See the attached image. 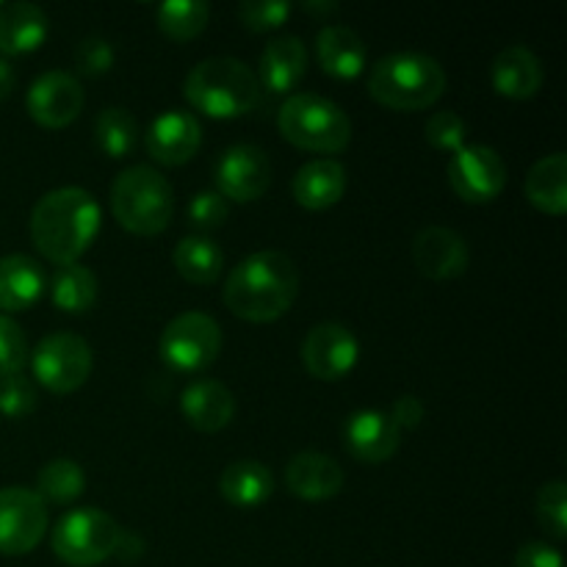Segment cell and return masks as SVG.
Segmentation results:
<instances>
[{
    "instance_id": "cell-1",
    "label": "cell",
    "mask_w": 567,
    "mask_h": 567,
    "mask_svg": "<svg viewBox=\"0 0 567 567\" xmlns=\"http://www.w3.org/2000/svg\"><path fill=\"white\" fill-rule=\"evenodd\" d=\"M299 297V269L286 252L264 249L244 258L227 275V310L249 324H271L293 308Z\"/></svg>"
},
{
    "instance_id": "cell-2",
    "label": "cell",
    "mask_w": 567,
    "mask_h": 567,
    "mask_svg": "<svg viewBox=\"0 0 567 567\" xmlns=\"http://www.w3.org/2000/svg\"><path fill=\"white\" fill-rule=\"evenodd\" d=\"M103 214L86 188L64 186L44 194L31 210V241L55 266L78 264L100 236Z\"/></svg>"
},
{
    "instance_id": "cell-3",
    "label": "cell",
    "mask_w": 567,
    "mask_h": 567,
    "mask_svg": "<svg viewBox=\"0 0 567 567\" xmlns=\"http://www.w3.org/2000/svg\"><path fill=\"white\" fill-rule=\"evenodd\" d=\"M446 92L441 61L426 53H391L369 72V94L391 111H424Z\"/></svg>"
},
{
    "instance_id": "cell-4",
    "label": "cell",
    "mask_w": 567,
    "mask_h": 567,
    "mask_svg": "<svg viewBox=\"0 0 567 567\" xmlns=\"http://www.w3.org/2000/svg\"><path fill=\"white\" fill-rule=\"evenodd\" d=\"M183 94L194 111L214 120L247 116L260 103V83L252 66L244 61L219 55L205 59L188 72Z\"/></svg>"
},
{
    "instance_id": "cell-5",
    "label": "cell",
    "mask_w": 567,
    "mask_h": 567,
    "mask_svg": "<svg viewBox=\"0 0 567 567\" xmlns=\"http://www.w3.org/2000/svg\"><path fill=\"white\" fill-rule=\"evenodd\" d=\"M277 127L288 144L319 155H336L352 142L347 111L313 92L291 94L277 114Z\"/></svg>"
},
{
    "instance_id": "cell-6",
    "label": "cell",
    "mask_w": 567,
    "mask_h": 567,
    "mask_svg": "<svg viewBox=\"0 0 567 567\" xmlns=\"http://www.w3.org/2000/svg\"><path fill=\"white\" fill-rule=\"evenodd\" d=\"M172 186L153 166H131L111 186V214L133 236H158L172 221Z\"/></svg>"
},
{
    "instance_id": "cell-7",
    "label": "cell",
    "mask_w": 567,
    "mask_h": 567,
    "mask_svg": "<svg viewBox=\"0 0 567 567\" xmlns=\"http://www.w3.org/2000/svg\"><path fill=\"white\" fill-rule=\"evenodd\" d=\"M122 526L97 507L70 509L50 532L53 554L70 567H94L111 559L120 546Z\"/></svg>"
},
{
    "instance_id": "cell-8",
    "label": "cell",
    "mask_w": 567,
    "mask_h": 567,
    "mask_svg": "<svg viewBox=\"0 0 567 567\" xmlns=\"http://www.w3.org/2000/svg\"><path fill=\"white\" fill-rule=\"evenodd\" d=\"M161 360L177 374H199L221 352V327L203 310H186L164 327L158 343Z\"/></svg>"
},
{
    "instance_id": "cell-9",
    "label": "cell",
    "mask_w": 567,
    "mask_h": 567,
    "mask_svg": "<svg viewBox=\"0 0 567 567\" xmlns=\"http://www.w3.org/2000/svg\"><path fill=\"white\" fill-rule=\"evenodd\" d=\"M28 363L44 391L66 396L86 385L94 358L92 347L75 332H50L37 343Z\"/></svg>"
},
{
    "instance_id": "cell-10",
    "label": "cell",
    "mask_w": 567,
    "mask_h": 567,
    "mask_svg": "<svg viewBox=\"0 0 567 567\" xmlns=\"http://www.w3.org/2000/svg\"><path fill=\"white\" fill-rule=\"evenodd\" d=\"M449 186L463 203L487 205L502 197L507 186V164L487 144H465L446 166Z\"/></svg>"
},
{
    "instance_id": "cell-11",
    "label": "cell",
    "mask_w": 567,
    "mask_h": 567,
    "mask_svg": "<svg viewBox=\"0 0 567 567\" xmlns=\"http://www.w3.org/2000/svg\"><path fill=\"white\" fill-rule=\"evenodd\" d=\"M48 504L28 487L0 491V554L25 557L48 535Z\"/></svg>"
},
{
    "instance_id": "cell-12",
    "label": "cell",
    "mask_w": 567,
    "mask_h": 567,
    "mask_svg": "<svg viewBox=\"0 0 567 567\" xmlns=\"http://www.w3.org/2000/svg\"><path fill=\"white\" fill-rule=\"evenodd\" d=\"M214 183V192L221 194L227 203H255L271 186L269 155L255 144H233L216 158Z\"/></svg>"
},
{
    "instance_id": "cell-13",
    "label": "cell",
    "mask_w": 567,
    "mask_h": 567,
    "mask_svg": "<svg viewBox=\"0 0 567 567\" xmlns=\"http://www.w3.org/2000/svg\"><path fill=\"white\" fill-rule=\"evenodd\" d=\"M360 343L349 327L338 321L316 324L302 341V365L313 380L338 382L358 365Z\"/></svg>"
},
{
    "instance_id": "cell-14",
    "label": "cell",
    "mask_w": 567,
    "mask_h": 567,
    "mask_svg": "<svg viewBox=\"0 0 567 567\" xmlns=\"http://www.w3.org/2000/svg\"><path fill=\"white\" fill-rule=\"evenodd\" d=\"M83 105H86V94H83L81 81L59 70L39 75L25 94L28 116L48 131L70 127L81 116Z\"/></svg>"
},
{
    "instance_id": "cell-15",
    "label": "cell",
    "mask_w": 567,
    "mask_h": 567,
    "mask_svg": "<svg viewBox=\"0 0 567 567\" xmlns=\"http://www.w3.org/2000/svg\"><path fill=\"white\" fill-rule=\"evenodd\" d=\"M147 153L155 164L183 166L203 147V125L194 114L183 109H169L147 127Z\"/></svg>"
},
{
    "instance_id": "cell-16",
    "label": "cell",
    "mask_w": 567,
    "mask_h": 567,
    "mask_svg": "<svg viewBox=\"0 0 567 567\" xmlns=\"http://www.w3.org/2000/svg\"><path fill=\"white\" fill-rule=\"evenodd\" d=\"M468 244L457 230L430 225L413 238V264L430 280H454L468 269Z\"/></svg>"
},
{
    "instance_id": "cell-17",
    "label": "cell",
    "mask_w": 567,
    "mask_h": 567,
    "mask_svg": "<svg viewBox=\"0 0 567 567\" xmlns=\"http://www.w3.org/2000/svg\"><path fill=\"white\" fill-rule=\"evenodd\" d=\"M343 446L358 463L380 465L399 452L402 432L382 410H358L343 424Z\"/></svg>"
},
{
    "instance_id": "cell-18",
    "label": "cell",
    "mask_w": 567,
    "mask_h": 567,
    "mask_svg": "<svg viewBox=\"0 0 567 567\" xmlns=\"http://www.w3.org/2000/svg\"><path fill=\"white\" fill-rule=\"evenodd\" d=\"M343 468L321 452H299L286 465V487L302 502H327L343 491Z\"/></svg>"
},
{
    "instance_id": "cell-19",
    "label": "cell",
    "mask_w": 567,
    "mask_h": 567,
    "mask_svg": "<svg viewBox=\"0 0 567 567\" xmlns=\"http://www.w3.org/2000/svg\"><path fill=\"white\" fill-rule=\"evenodd\" d=\"M308 72V50L299 37H277L260 50L258 78L260 89L271 94H291Z\"/></svg>"
},
{
    "instance_id": "cell-20",
    "label": "cell",
    "mask_w": 567,
    "mask_h": 567,
    "mask_svg": "<svg viewBox=\"0 0 567 567\" xmlns=\"http://www.w3.org/2000/svg\"><path fill=\"white\" fill-rule=\"evenodd\" d=\"M316 59L321 72L336 81H354L365 70V42L349 25H324L316 37Z\"/></svg>"
},
{
    "instance_id": "cell-21",
    "label": "cell",
    "mask_w": 567,
    "mask_h": 567,
    "mask_svg": "<svg viewBox=\"0 0 567 567\" xmlns=\"http://www.w3.org/2000/svg\"><path fill=\"white\" fill-rule=\"evenodd\" d=\"M181 410L197 432H221L236 415V396L219 380H197L183 391Z\"/></svg>"
},
{
    "instance_id": "cell-22",
    "label": "cell",
    "mask_w": 567,
    "mask_h": 567,
    "mask_svg": "<svg viewBox=\"0 0 567 567\" xmlns=\"http://www.w3.org/2000/svg\"><path fill=\"white\" fill-rule=\"evenodd\" d=\"M291 192L297 205L308 210H327L347 194V169L336 158H313L293 175Z\"/></svg>"
},
{
    "instance_id": "cell-23",
    "label": "cell",
    "mask_w": 567,
    "mask_h": 567,
    "mask_svg": "<svg viewBox=\"0 0 567 567\" xmlns=\"http://www.w3.org/2000/svg\"><path fill=\"white\" fill-rule=\"evenodd\" d=\"M493 89L507 100H529L543 89V64L524 44H509L493 61Z\"/></svg>"
},
{
    "instance_id": "cell-24",
    "label": "cell",
    "mask_w": 567,
    "mask_h": 567,
    "mask_svg": "<svg viewBox=\"0 0 567 567\" xmlns=\"http://www.w3.org/2000/svg\"><path fill=\"white\" fill-rule=\"evenodd\" d=\"M44 271L28 255H6L0 258V310L3 316L25 313L42 299Z\"/></svg>"
},
{
    "instance_id": "cell-25",
    "label": "cell",
    "mask_w": 567,
    "mask_h": 567,
    "mask_svg": "<svg viewBox=\"0 0 567 567\" xmlns=\"http://www.w3.org/2000/svg\"><path fill=\"white\" fill-rule=\"evenodd\" d=\"M219 493L230 507L255 509L275 493V474L258 460H236L219 476Z\"/></svg>"
},
{
    "instance_id": "cell-26",
    "label": "cell",
    "mask_w": 567,
    "mask_h": 567,
    "mask_svg": "<svg viewBox=\"0 0 567 567\" xmlns=\"http://www.w3.org/2000/svg\"><path fill=\"white\" fill-rule=\"evenodd\" d=\"M50 33V20L39 6L9 3L0 6V53L25 55L44 44Z\"/></svg>"
},
{
    "instance_id": "cell-27",
    "label": "cell",
    "mask_w": 567,
    "mask_h": 567,
    "mask_svg": "<svg viewBox=\"0 0 567 567\" xmlns=\"http://www.w3.org/2000/svg\"><path fill=\"white\" fill-rule=\"evenodd\" d=\"M526 199L548 216H563L567 210V155L551 153L537 161L524 183Z\"/></svg>"
},
{
    "instance_id": "cell-28",
    "label": "cell",
    "mask_w": 567,
    "mask_h": 567,
    "mask_svg": "<svg viewBox=\"0 0 567 567\" xmlns=\"http://www.w3.org/2000/svg\"><path fill=\"white\" fill-rule=\"evenodd\" d=\"M172 264H175L177 275L192 286H214L225 269V252L219 244L210 241L208 236H188L177 241L175 252H172Z\"/></svg>"
},
{
    "instance_id": "cell-29",
    "label": "cell",
    "mask_w": 567,
    "mask_h": 567,
    "mask_svg": "<svg viewBox=\"0 0 567 567\" xmlns=\"http://www.w3.org/2000/svg\"><path fill=\"white\" fill-rule=\"evenodd\" d=\"M97 277L92 269L78 260V264L55 266V275L50 280V299L59 310L70 316H83L94 308L97 302Z\"/></svg>"
},
{
    "instance_id": "cell-30",
    "label": "cell",
    "mask_w": 567,
    "mask_h": 567,
    "mask_svg": "<svg viewBox=\"0 0 567 567\" xmlns=\"http://www.w3.org/2000/svg\"><path fill=\"white\" fill-rule=\"evenodd\" d=\"M86 491V474L70 457H55L44 463L37 474V496L44 504H72Z\"/></svg>"
},
{
    "instance_id": "cell-31",
    "label": "cell",
    "mask_w": 567,
    "mask_h": 567,
    "mask_svg": "<svg viewBox=\"0 0 567 567\" xmlns=\"http://www.w3.org/2000/svg\"><path fill=\"white\" fill-rule=\"evenodd\" d=\"M155 20L172 42H192L208 28L210 6L205 0H166L155 11Z\"/></svg>"
},
{
    "instance_id": "cell-32",
    "label": "cell",
    "mask_w": 567,
    "mask_h": 567,
    "mask_svg": "<svg viewBox=\"0 0 567 567\" xmlns=\"http://www.w3.org/2000/svg\"><path fill=\"white\" fill-rule=\"evenodd\" d=\"M94 138L109 158H127L138 144V122L127 109L111 105L94 120Z\"/></svg>"
},
{
    "instance_id": "cell-33",
    "label": "cell",
    "mask_w": 567,
    "mask_h": 567,
    "mask_svg": "<svg viewBox=\"0 0 567 567\" xmlns=\"http://www.w3.org/2000/svg\"><path fill=\"white\" fill-rule=\"evenodd\" d=\"M537 520L554 540L567 537V485L563 480H551L537 493Z\"/></svg>"
},
{
    "instance_id": "cell-34",
    "label": "cell",
    "mask_w": 567,
    "mask_h": 567,
    "mask_svg": "<svg viewBox=\"0 0 567 567\" xmlns=\"http://www.w3.org/2000/svg\"><path fill=\"white\" fill-rule=\"evenodd\" d=\"M291 11V3H286V0H244L238 6V20L247 31L269 33L286 25Z\"/></svg>"
},
{
    "instance_id": "cell-35",
    "label": "cell",
    "mask_w": 567,
    "mask_h": 567,
    "mask_svg": "<svg viewBox=\"0 0 567 567\" xmlns=\"http://www.w3.org/2000/svg\"><path fill=\"white\" fill-rule=\"evenodd\" d=\"M28 358L31 352H28V338L22 327L11 316L0 313V380L22 374Z\"/></svg>"
},
{
    "instance_id": "cell-36",
    "label": "cell",
    "mask_w": 567,
    "mask_h": 567,
    "mask_svg": "<svg viewBox=\"0 0 567 567\" xmlns=\"http://www.w3.org/2000/svg\"><path fill=\"white\" fill-rule=\"evenodd\" d=\"M426 142L435 150L443 153H460L465 147V138H468V125H465L463 116L457 111H437L426 120Z\"/></svg>"
},
{
    "instance_id": "cell-37",
    "label": "cell",
    "mask_w": 567,
    "mask_h": 567,
    "mask_svg": "<svg viewBox=\"0 0 567 567\" xmlns=\"http://www.w3.org/2000/svg\"><path fill=\"white\" fill-rule=\"evenodd\" d=\"M37 410V388L28 377L14 374L0 380V415L17 421Z\"/></svg>"
},
{
    "instance_id": "cell-38",
    "label": "cell",
    "mask_w": 567,
    "mask_h": 567,
    "mask_svg": "<svg viewBox=\"0 0 567 567\" xmlns=\"http://www.w3.org/2000/svg\"><path fill=\"white\" fill-rule=\"evenodd\" d=\"M227 216H230V203L221 194H216L214 188L210 192H199L188 203V225L199 233L219 230L227 221Z\"/></svg>"
},
{
    "instance_id": "cell-39",
    "label": "cell",
    "mask_w": 567,
    "mask_h": 567,
    "mask_svg": "<svg viewBox=\"0 0 567 567\" xmlns=\"http://www.w3.org/2000/svg\"><path fill=\"white\" fill-rule=\"evenodd\" d=\"M114 61H116L114 48H111L109 39H103V37L83 39L75 50L78 70L89 78H100V75H105V72H111Z\"/></svg>"
},
{
    "instance_id": "cell-40",
    "label": "cell",
    "mask_w": 567,
    "mask_h": 567,
    "mask_svg": "<svg viewBox=\"0 0 567 567\" xmlns=\"http://www.w3.org/2000/svg\"><path fill=\"white\" fill-rule=\"evenodd\" d=\"M391 421L399 426V432L404 430H419L421 421H424L426 410H424V402H421L419 396H413V393H404V396H399L396 402L391 404Z\"/></svg>"
},
{
    "instance_id": "cell-41",
    "label": "cell",
    "mask_w": 567,
    "mask_h": 567,
    "mask_svg": "<svg viewBox=\"0 0 567 567\" xmlns=\"http://www.w3.org/2000/svg\"><path fill=\"white\" fill-rule=\"evenodd\" d=\"M515 567H565V559L554 546L535 540L518 548Z\"/></svg>"
},
{
    "instance_id": "cell-42",
    "label": "cell",
    "mask_w": 567,
    "mask_h": 567,
    "mask_svg": "<svg viewBox=\"0 0 567 567\" xmlns=\"http://www.w3.org/2000/svg\"><path fill=\"white\" fill-rule=\"evenodd\" d=\"M14 83H17L14 66H11L6 59H0V100H6L11 92H14Z\"/></svg>"
},
{
    "instance_id": "cell-43",
    "label": "cell",
    "mask_w": 567,
    "mask_h": 567,
    "mask_svg": "<svg viewBox=\"0 0 567 567\" xmlns=\"http://www.w3.org/2000/svg\"><path fill=\"white\" fill-rule=\"evenodd\" d=\"M302 9L308 11V14H336L338 11V3H332V0H324V3H316V0H308V3H302Z\"/></svg>"
}]
</instances>
